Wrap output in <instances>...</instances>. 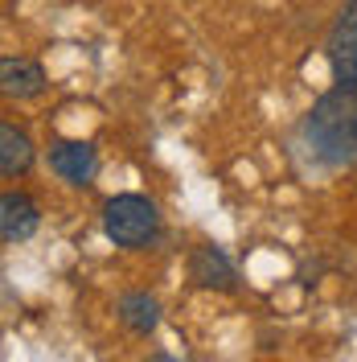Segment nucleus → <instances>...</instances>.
Listing matches in <instances>:
<instances>
[{"instance_id": "f257e3e1", "label": "nucleus", "mask_w": 357, "mask_h": 362, "mask_svg": "<svg viewBox=\"0 0 357 362\" xmlns=\"http://www.w3.org/2000/svg\"><path fill=\"white\" fill-rule=\"evenodd\" d=\"M304 136L313 144V157L325 165H349L357 160V90L333 87L316 99L308 112Z\"/></svg>"}, {"instance_id": "f03ea898", "label": "nucleus", "mask_w": 357, "mask_h": 362, "mask_svg": "<svg viewBox=\"0 0 357 362\" xmlns=\"http://www.w3.org/2000/svg\"><path fill=\"white\" fill-rule=\"evenodd\" d=\"M103 226H107V239H111L115 247H148L160 230V214L148 198L119 194L103 210Z\"/></svg>"}, {"instance_id": "7ed1b4c3", "label": "nucleus", "mask_w": 357, "mask_h": 362, "mask_svg": "<svg viewBox=\"0 0 357 362\" xmlns=\"http://www.w3.org/2000/svg\"><path fill=\"white\" fill-rule=\"evenodd\" d=\"M329 70H333L337 87L357 90V0H349L333 21V33H329Z\"/></svg>"}, {"instance_id": "20e7f679", "label": "nucleus", "mask_w": 357, "mask_h": 362, "mask_svg": "<svg viewBox=\"0 0 357 362\" xmlns=\"http://www.w3.org/2000/svg\"><path fill=\"white\" fill-rule=\"evenodd\" d=\"M189 276L198 280L201 288H218V293H234L238 276H234V264L226 259L222 247H198L189 255Z\"/></svg>"}, {"instance_id": "39448f33", "label": "nucleus", "mask_w": 357, "mask_h": 362, "mask_svg": "<svg viewBox=\"0 0 357 362\" xmlns=\"http://www.w3.org/2000/svg\"><path fill=\"white\" fill-rule=\"evenodd\" d=\"M49 169L70 185H87L95 173V148L87 140H62L49 148Z\"/></svg>"}, {"instance_id": "423d86ee", "label": "nucleus", "mask_w": 357, "mask_h": 362, "mask_svg": "<svg viewBox=\"0 0 357 362\" xmlns=\"http://www.w3.org/2000/svg\"><path fill=\"white\" fill-rule=\"evenodd\" d=\"M37 223H42V214H37L33 198H25V194H4L0 198V235H4V243L29 239L37 230Z\"/></svg>"}, {"instance_id": "0eeeda50", "label": "nucleus", "mask_w": 357, "mask_h": 362, "mask_svg": "<svg viewBox=\"0 0 357 362\" xmlns=\"http://www.w3.org/2000/svg\"><path fill=\"white\" fill-rule=\"evenodd\" d=\"M45 87V70L33 58H4L0 62V90L8 99H33Z\"/></svg>"}, {"instance_id": "6e6552de", "label": "nucleus", "mask_w": 357, "mask_h": 362, "mask_svg": "<svg viewBox=\"0 0 357 362\" xmlns=\"http://www.w3.org/2000/svg\"><path fill=\"white\" fill-rule=\"evenodd\" d=\"M119 321H123L132 334H152V329H157V321H160L157 296H148V293L119 296Z\"/></svg>"}, {"instance_id": "1a4fd4ad", "label": "nucleus", "mask_w": 357, "mask_h": 362, "mask_svg": "<svg viewBox=\"0 0 357 362\" xmlns=\"http://www.w3.org/2000/svg\"><path fill=\"white\" fill-rule=\"evenodd\" d=\"M33 165V144H29V136L17 132L13 124H4L0 128V173L4 177H17Z\"/></svg>"}]
</instances>
